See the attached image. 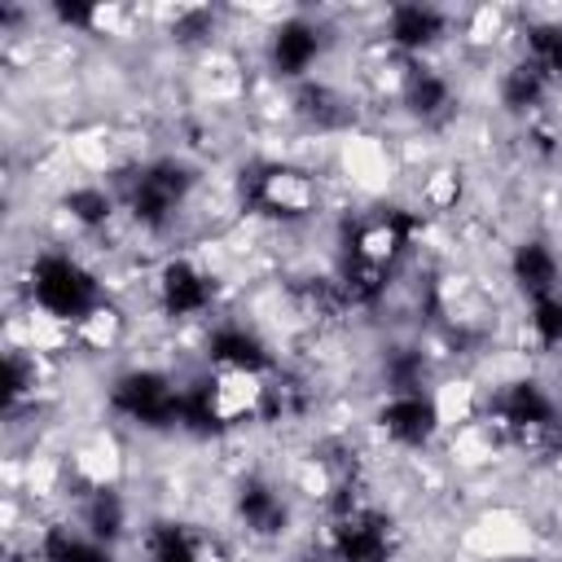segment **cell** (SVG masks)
I'll list each match as a JSON object with an SVG mask.
<instances>
[{
    "mask_svg": "<svg viewBox=\"0 0 562 562\" xmlns=\"http://www.w3.org/2000/svg\"><path fill=\"white\" fill-rule=\"evenodd\" d=\"M23 391V365L19 361H5V400H14Z\"/></svg>",
    "mask_w": 562,
    "mask_h": 562,
    "instance_id": "21",
    "label": "cell"
},
{
    "mask_svg": "<svg viewBox=\"0 0 562 562\" xmlns=\"http://www.w3.org/2000/svg\"><path fill=\"white\" fill-rule=\"evenodd\" d=\"M536 330L545 343H562V304L558 300H540L536 304Z\"/></svg>",
    "mask_w": 562,
    "mask_h": 562,
    "instance_id": "19",
    "label": "cell"
},
{
    "mask_svg": "<svg viewBox=\"0 0 562 562\" xmlns=\"http://www.w3.org/2000/svg\"><path fill=\"white\" fill-rule=\"evenodd\" d=\"M115 405H119L124 413L150 422V426H167V422H176V413H180V400L172 396V387H167L159 374H128V378L119 383V391H115Z\"/></svg>",
    "mask_w": 562,
    "mask_h": 562,
    "instance_id": "2",
    "label": "cell"
},
{
    "mask_svg": "<svg viewBox=\"0 0 562 562\" xmlns=\"http://www.w3.org/2000/svg\"><path fill=\"white\" fill-rule=\"evenodd\" d=\"M67 207H71L80 220H89V224L106 220V211H110V202H106L97 189H80V194H71V198H67Z\"/></svg>",
    "mask_w": 562,
    "mask_h": 562,
    "instance_id": "18",
    "label": "cell"
},
{
    "mask_svg": "<svg viewBox=\"0 0 562 562\" xmlns=\"http://www.w3.org/2000/svg\"><path fill=\"white\" fill-rule=\"evenodd\" d=\"M93 527H97L102 536H115V531H119V501H115L110 492H102V496L93 501Z\"/></svg>",
    "mask_w": 562,
    "mask_h": 562,
    "instance_id": "20",
    "label": "cell"
},
{
    "mask_svg": "<svg viewBox=\"0 0 562 562\" xmlns=\"http://www.w3.org/2000/svg\"><path fill=\"white\" fill-rule=\"evenodd\" d=\"M154 562H194V549H189L185 531L163 527V531H159V540H154Z\"/></svg>",
    "mask_w": 562,
    "mask_h": 562,
    "instance_id": "17",
    "label": "cell"
},
{
    "mask_svg": "<svg viewBox=\"0 0 562 562\" xmlns=\"http://www.w3.org/2000/svg\"><path fill=\"white\" fill-rule=\"evenodd\" d=\"M211 352H215L220 361L237 365V370H259V365H264L259 343H255V339H246V335H237V330H220V335H215V343H211Z\"/></svg>",
    "mask_w": 562,
    "mask_h": 562,
    "instance_id": "10",
    "label": "cell"
},
{
    "mask_svg": "<svg viewBox=\"0 0 562 562\" xmlns=\"http://www.w3.org/2000/svg\"><path fill=\"white\" fill-rule=\"evenodd\" d=\"M396 40L400 45H426V40H435L440 36V14L435 10H418V5H405V10H396Z\"/></svg>",
    "mask_w": 562,
    "mask_h": 562,
    "instance_id": "9",
    "label": "cell"
},
{
    "mask_svg": "<svg viewBox=\"0 0 562 562\" xmlns=\"http://www.w3.org/2000/svg\"><path fill=\"white\" fill-rule=\"evenodd\" d=\"M163 291H167V308L172 313H198L207 304V286H202V277L185 264H172L163 272Z\"/></svg>",
    "mask_w": 562,
    "mask_h": 562,
    "instance_id": "7",
    "label": "cell"
},
{
    "mask_svg": "<svg viewBox=\"0 0 562 562\" xmlns=\"http://www.w3.org/2000/svg\"><path fill=\"white\" fill-rule=\"evenodd\" d=\"M45 549H49V558H54V562H106V553H102V549L80 545V540H71L67 531H54Z\"/></svg>",
    "mask_w": 562,
    "mask_h": 562,
    "instance_id": "14",
    "label": "cell"
},
{
    "mask_svg": "<svg viewBox=\"0 0 562 562\" xmlns=\"http://www.w3.org/2000/svg\"><path fill=\"white\" fill-rule=\"evenodd\" d=\"M536 97H540V71H531V67L510 71V80H505V102H510L514 110H523V106H531Z\"/></svg>",
    "mask_w": 562,
    "mask_h": 562,
    "instance_id": "13",
    "label": "cell"
},
{
    "mask_svg": "<svg viewBox=\"0 0 562 562\" xmlns=\"http://www.w3.org/2000/svg\"><path fill=\"white\" fill-rule=\"evenodd\" d=\"M383 426L405 440V444H422L431 431H435V409L422 400V396H409V400H396L387 413H383Z\"/></svg>",
    "mask_w": 562,
    "mask_h": 562,
    "instance_id": "5",
    "label": "cell"
},
{
    "mask_svg": "<svg viewBox=\"0 0 562 562\" xmlns=\"http://www.w3.org/2000/svg\"><path fill=\"white\" fill-rule=\"evenodd\" d=\"M409 102H413V110H418V115H431V110H440V106H444V84H440L435 75H413V84H409Z\"/></svg>",
    "mask_w": 562,
    "mask_h": 562,
    "instance_id": "16",
    "label": "cell"
},
{
    "mask_svg": "<svg viewBox=\"0 0 562 562\" xmlns=\"http://www.w3.org/2000/svg\"><path fill=\"white\" fill-rule=\"evenodd\" d=\"M36 295H40V304H45L49 313H58V317H80V313H89V304H93V281H89V272L75 268L71 259L49 255V259L36 264Z\"/></svg>",
    "mask_w": 562,
    "mask_h": 562,
    "instance_id": "1",
    "label": "cell"
},
{
    "mask_svg": "<svg viewBox=\"0 0 562 562\" xmlns=\"http://www.w3.org/2000/svg\"><path fill=\"white\" fill-rule=\"evenodd\" d=\"M242 514H246V523H250L255 531H277L281 523H286V510H281L277 496H272L268 488H259V483L242 488Z\"/></svg>",
    "mask_w": 562,
    "mask_h": 562,
    "instance_id": "8",
    "label": "cell"
},
{
    "mask_svg": "<svg viewBox=\"0 0 562 562\" xmlns=\"http://www.w3.org/2000/svg\"><path fill=\"white\" fill-rule=\"evenodd\" d=\"M505 413H510V422H527V426H540V422H549V405H545V396H540L531 383H518V387L510 391V400H505Z\"/></svg>",
    "mask_w": 562,
    "mask_h": 562,
    "instance_id": "12",
    "label": "cell"
},
{
    "mask_svg": "<svg viewBox=\"0 0 562 562\" xmlns=\"http://www.w3.org/2000/svg\"><path fill=\"white\" fill-rule=\"evenodd\" d=\"M313 54H317V36H313L304 23H291V27H281V32H277V45H272L277 71L295 75V71H304V67L313 62Z\"/></svg>",
    "mask_w": 562,
    "mask_h": 562,
    "instance_id": "6",
    "label": "cell"
},
{
    "mask_svg": "<svg viewBox=\"0 0 562 562\" xmlns=\"http://www.w3.org/2000/svg\"><path fill=\"white\" fill-rule=\"evenodd\" d=\"M339 558L343 562H383L387 558V531L378 518H356L339 527Z\"/></svg>",
    "mask_w": 562,
    "mask_h": 562,
    "instance_id": "4",
    "label": "cell"
},
{
    "mask_svg": "<svg viewBox=\"0 0 562 562\" xmlns=\"http://www.w3.org/2000/svg\"><path fill=\"white\" fill-rule=\"evenodd\" d=\"M185 189H189L185 167H176V163H159V167H150V172L141 176V189L132 194L137 220H145V224H163V220H167V211L176 207V198H180Z\"/></svg>",
    "mask_w": 562,
    "mask_h": 562,
    "instance_id": "3",
    "label": "cell"
},
{
    "mask_svg": "<svg viewBox=\"0 0 562 562\" xmlns=\"http://www.w3.org/2000/svg\"><path fill=\"white\" fill-rule=\"evenodd\" d=\"M58 14H62L67 23H89V19H93V10H84V5H58Z\"/></svg>",
    "mask_w": 562,
    "mask_h": 562,
    "instance_id": "22",
    "label": "cell"
},
{
    "mask_svg": "<svg viewBox=\"0 0 562 562\" xmlns=\"http://www.w3.org/2000/svg\"><path fill=\"white\" fill-rule=\"evenodd\" d=\"M514 272H518V281L527 291H545L553 281V259H549L545 246H523L518 259H514Z\"/></svg>",
    "mask_w": 562,
    "mask_h": 562,
    "instance_id": "11",
    "label": "cell"
},
{
    "mask_svg": "<svg viewBox=\"0 0 562 562\" xmlns=\"http://www.w3.org/2000/svg\"><path fill=\"white\" fill-rule=\"evenodd\" d=\"M531 49L540 58L545 71H558L562 75V27H536L531 32Z\"/></svg>",
    "mask_w": 562,
    "mask_h": 562,
    "instance_id": "15",
    "label": "cell"
}]
</instances>
